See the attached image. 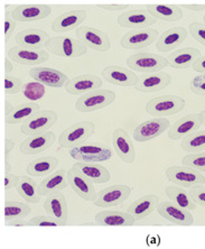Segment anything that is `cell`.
Returning <instances> with one entry per match:
<instances>
[{
    "mask_svg": "<svg viewBox=\"0 0 205 249\" xmlns=\"http://www.w3.org/2000/svg\"><path fill=\"white\" fill-rule=\"evenodd\" d=\"M96 131V124L89 120H83L71 124L62 131L58 137V145L62 148H74L83 145Z\"/></svg>",
    "mask_w": 205,
    "mask_h": 249,
    "instance_id": "obj_1",
    "label": "cell"
},
{
    "mask_svg": "<svg viewBox=\"0 0 205 249\" xmlns=\"http://www.w3.org/2000/svg\"><path fill=\"white\" fill-rule=\"evenodd\" d=\"M45 47L49 53L67 58L83 56L87 52V47L80 39L68 37V36L51 37L50 41L46 43Z\"/></svg>",
    "mask_w": 205,
    "mask_h": 249,
    "instance_id": "obj_2",
    "label": "cell"
},
{
    "mask_svg": "<svg viewBox=\"0 0 205 249\" xmlns=\"http://www.w3.org/2000/svg\"><path fill=\"white\" fill-rule=\"evenodd\" d=\"M185 108V100L174 94H165L153 98L146 104V111L151 116L162 117L173 116Z\"/></svg>",
    "mask_w": 205,
    "mask_h": 249,
    "instance_id": "obj_3",
    "label": "cell"
},
{
    "mask_svg": "<svg viewBox=\"0 0 205 249\" xmlns=\"http://www.w3.org/2000/svg\"><path fill=\"white\" fill-rule=\"evenodd\" d=\"M116 93L111 90L99 89L82 94L75 102L76 110L80 112H93L103 109L116 100Z\"/></svg>",
    "mask_w": 205,
    "mask_h": 249,
    "instance_id": "obj_4",
    "label": "cell"
},
{
    "mask_svg": "<svg viewBox=\"0 0 205 249\" xmlns=\"http://www.w3.org/2000/svg\"><path fill=\"white\" fill-rule=\"evenodd\" d=\"M127 64L130 70L148 74V73L160 72L168 67L167 58L158 55V54L141 52L134 54L127 58Z\"/></svg>",
    "mask_w": 205,
    "mask_h": 249,
    "instance_id": "obj_5",
    "label": "cell"
},
{
    "mask_svg": "<svg viewBox=\"0 0 205 249\" xmlns=\"http://www.w3.org/2000/svg\"><path fill=\"white\" fill-rule=\"evenodd\" d=\"M69 156L78 162H105L112 159L113 152L107 145H81L78 147L71 148Z\"/></svg>",
    "mask_w": 205,
    "mask_h": 249,
    "instance_id": "obj_6",
    "label": "cell"
},
{
    "mask_svg": "<svg viewBox=\"0 0 205 249\" xmlns=\"http://www.w3.org/2000/svg\"><path fill=\"white\" fill-rule=\"evenodd\" d=\"M57 119L58 116L54 110H39L20 124V131L26 136L49 131Z\"/></svg>",
    "mask_w": 205,
    "mask_h": 249,
    "instance_id": "obj_7",
    "label": "cell"
},
{
    "mask_svg": "<svg viewBox=\"0 0 205 249\" xmlns=\"http://www.w3.org/2000/svg\"><path fill=\"white\" fill-rule=\"evenodd\" d=\"M165 174L168 181L183 188H192L195 185H203L205 183V178L201 172L185 165L168 167Z\"/></svg>",
    "mask_w": 205,
    "mask_h": 249,
    "instance_id": "obj_8",
    "label": "cell"
},
{
    "mask_svg": "<svg viewBox=\"0 0 205 249\" xmlns=\"http://www.w3.org/2000/svg\"><path fill=\"white\" fill-rule=\"evenodd\" d=\"M76 37L86 47L98 52H108L111 47L109 36L104 32L90 26H80L76 29Z\"/></svg>",
    "mask_w": 205,
    "mask_h": 249,
    "instance_id": "obj_9",
    "label": "cell"
},
{
    "mask_svg": "<svg viewBox=\"0 0 205 249\" xmlns=\"http://www.w3.org/2000/svg\"><path fill=\"white\" fill-rule=\"evenodd\" d=\"M130 186L126 184H116L108 186L98 193L97 199L94 200V206L101 208L116 207L122 204L131 194Z\"/></svg>",
    "mask_w": 205,
    "mask_h": 249,
    "instance_id": "obj_10",
    "label": "cell"
},
{
    "mask_svg": "<svg viewBox=\"0 0 205 249\" xmlns=\"http://www.w3.org/2000/svg\"><path fill=\"white\" fill-rule=\"evenodd\" d=\"M171 127L170 120L162 117L147 120L135 128L134 138L139 142H145L160 136Z\"/></svg>",
    "mask_w": 205,
    "mask_h": 249,
    "instance_id": "obj_11",
    "label": "cell"
},
{
    "mask_svg": "<svg viewBox=\"0 0 205 249\" xmlns=\"http://www.w3.org/2000/svg\"><path fill=\"white\" fill-rule=\"evenodd\" d=\"M157 211L160 217L165 220L170 221L176 226H192L194 223V217L191 211L177 206L171 201H164L157 207Z\"/></svg>",
    "mask_w": 205,
    "mask_h": 249,
    "instance_id": "obj_12",
    "label": "cell"
},
{
    "mask_svg": "<svg viewBox=\"0 0 205 249\" xmlns=\"http://www.w3.org/2000/svg\"><path fill=\"white\" fill-rule=\"evenodd\" d=\"M158 31L154 28L133 29L126 33L121 38V46L126 50H139L147 47L156 41Z\"/></svg>",
    "mask_w": 205,
    "mask_h": 249,
    "instance_id": "obj_13",
    "label": "cell"
},
{
    "mask_svg": "<svg viewBox=\"0 0 205 249\" xmlns=\"http://www.w3.org/2000/svg\"><path fill=\"white\" fill-rule=\"evenodd\" d=\"M157 19L146 9H131L118 16L117 23L119 26L134 29H147L156 24Z\"/></svg>",
    "mask_w": 205,
    "mask_h": 249,
    "instance_id": "obj_14",
    "label": "cell"
},
{
    "mask_svg": "<svg viewBox=\"0 0 205 249\" xmlns=\"http://www.w3.org/2000/svg\"><path fill=\"white\" fill-rule=\"evenodd\" d=\"M203 124L202 116L201 113H193L188 115L183 118L178 119L174 124H171L170 130H168V138L171 141H179L194 131L199 130Z\"/></svg>",
    "mask_w": 205,
    "mask_h": 249,
    "instance_id": "obj_15",
    "label": "cell"
},
{
    "mask_svg": "<svg viewBox=\"0 0 205 249\" xmlns=\"http://www.w3.org/2000/svg\"><path fill=\"white\" fill-rule=\"evenodd\" d=\"M102 79L93 74H81L69 79L65 84V91L72 96H82L102 87Z\"/></svg>",
    "mask_w": 205,
    "mask_h": 249,
    "instance_id": "obj_16",
    "label": "cell"
},
{
    "mask_svg": "<svg viewBox=\"0 0 205 249\" xmlns=\"http://www.w3.org/2000/svg\"><path fill=\"white\" fill-rule=\"evenodd\" d=\"M68 181L73 191L84 201L94 202V200L97 199L98 192L93 186L94 183L87 180L85 177H83L81 173H79L73 167L68 171Z\"/></svg>",
    "mask_w": 205,
    "mask_h": 249,
    "instance_id": "obj_17",
    "label": "cell"
},
{
    "mask_svg": "<svg viewBox=\"0 0 205 249\" xmlns=\"http://www.w3.org/2000/svg\"><path fill=\"white\" fill-rule=\"evenodd\" d=\"M7 56L17 64L38 65L50 58V53L45 50L31 51L20 46H14L7 52Z\"/></svg>",
    "mask_w": 205,
    "mask_h": 249,
    "instance_id": "obj_18",
    "label": "cell"
},
{
    "mask_svg": "<svg viewBox=\"0 0 205 249\" xmlns=\"http://www.w3.org/2000/svg\"><path fill=\"white\" fill-rule=\"evenodd\" d=\"M102 78L108 83L118 87H135L138 83V75L133 70L117 67H107L102 71Z\"/></svg>",
    "mask_w": 205,
    "mask_h": 249,
    "instance_id": "obj_19",
    "label": "cell"
},
{
    "mask_svg": "<svg viewBox=\"0 0 205 249\" xmlns=\"http://www.w3.org/2000/svg\"><path fill=\"white\" fill-rule=\"evenodd\" d=\"M51 39L49 33L42 29H25L15 36L17 45L31 51H39Z\"/></svg>",
    "mask_w": 205,
    "mask_h": 249,
    "instance_id": "obj_20",
    "label": "cell"
},
{
    "mask_svg": "<svg viewBox=\"0 0 205 249\" xmlns=\"http://www.w3.org/2000/svg\"><path fill=\"white\" fill-rule=\"evenodd\" d=\"M55 139V135L50 130L32 135L21 142L19 149L25 155H36L49 149L54 144Z\"/></svg>",
    "mask_w": 205,
    "mask_h": 249,
    "instance_id": "obj_21",
    "label": "cell"
},
{
    "mask_svg": "<svg viewBox=\"0 0 205 249\" xmlns=\"http://www.w3.org/2000/svg\"><path fill=\"white\" fill-rule=\"evenodd\" d=\"M9 14L16 21L29 23L45 19L52 14V8L46 5H20Z\"/></svg>",
    "mask_w": 205,
    "mask_h": 249,
    "instance_id": "obj_22",
    "label": "cell"
},
{
    "mask_svg": "<svg viewBox=\"0 0 205 249\" xmlns=\"http://www.w3.org/2000/svg\"><path fill=\"white\" fill-rule=\"evenodd\" d=\"M171 78L166 72H155L142 74L138 80V83L135 86V89L139 92L154 93L166 88L171 83Z\"/></svg>",
    "mask_w": 205,
    "mask_h": 249,
    "instance_id": "obj_23",
    "label": "cell"
},
{
    "mask_svg": "<svg viewBox=\"0 0 205 249\" xmlns=\"http://www.w3.org/2000/svg\"><path fill=\"white\" fill-rule=\"evenodd\" d=\"M29 75L35 81L44 84V86L51 87V88H62L64 84H67L68 81V78L67 74L63 72L58 71L52 68H44L38 67L34 68L29 71Z\"/></svg>",
    "mask_w": 205,
    "mask_h": 249,
    "instance_id": "obj_24",
    "label": "cell"
},
{
    "mask_svg": "<svg viewBox=\"0 0 205 249\" xmlns=\"http://www.w3.org/2000/svg\"><path fill=\"white\" fill-rule=\"evenodd\" d=\"M113 148L119 156L120 160L128 164H131L135 160L136 153H135L134 142L128 133L122 128H118L112 134Z\"/></svg>",
    "mask_w": 205,
    "mask_h": 249,
    "instance_id": "obj_25",
    "label": "cell"
},
{
    "mask_svg": "<svg viewBox=\"0 0 205 249\" xmlns=\"http://www.w3.org/2000/svg\"><path fill=\"white\" fill-rule=\"evenodd\" d=\"M44 210L50 217L60 221L65 226L68 222V202L65 196L61 191L53 192L46 196L44 202Z\"/></svg>",
    "mask_w": 205,
    "mask_h": 249,
    "instance_id": "obj_26",
    "label": "cell"
},
{
    "mask_svg": "<svg viewBox=\"0 0 205 249\" xmlns=\"http://www.w3.org/2000/svg\"><path fill=\"white\" fill-rule=\"evenodd\" d=\"M87 14L85 10L78 9L64 13L56 17L52 24V29L55 33H67L80 27L84 20L86 19Z\"/></svg>",
    "mask_w": 205,
    "mask_h": 249,
    "instance_id": "obj_27",
    "label": "cell"
},
{
    "mask_svg": "<svg viewBox=\"0 0 205 249\" xmlns=\"http://www.w3.org/2000/svg\"><path fill=\"white\" fill-rule=\"evenodd\" d=\"M188 35V32L184 27H174L168 29L159 36L158 41L156 43V49L159 52L164 53L171 52L185 41Z\"/></svg>",
    "mask_w": 205,
    "mask_h": 249,
    "instance_id": "obj_28",
    "label": "cell"
},
{
    "mask_svg": "<svg viewBox=\"0 0 205 249\" xmlns=\"http://www.w3.org/2000/svg\"><path fill=\"white\" fill-rule=\"evenodd\" d=\"M75 171L81 173L87 180H90L96 184H102L107 183L111 178V174L107 170V167L99 165L97 163H87V162H76L72 166Z\"/></svg>",
    "mask_w": 205,
    "mask_h": 249,
    "instance_id": "obj_29",
    "label": "cell"
},
{
    "mask_svg": "<svg viewBox=\"0 0 205 249\" xmlns=\"http://www.w3.org/2000/svg\"><path fill=\"white\" fill-rule=\"evenodd\" d=\"M96 222L105 227H129L135 225L136 219L129 212L104 210L96 214Z\"/></svg>",
    "mask_w": 205,
    "mask_h": 249,
    "instance_id": "obj_30",
    "label": "cell"
},
{
    "mask_svg": "<svg viewBox=\"0 0 205 249\" xmlns=\"http://www.w3.org/2000/svg\"><path fill=\"white\" fill-rule=\"evenodd\" d=\"M201 57L200 50L195 47H185L174 51L167 56L168 65L173 69H188L193 67V64Z\"/></svg>",
    "mask_w": 205,
    "mask_h": 249,
    "instance_id": "obj_31",
    "label": "cell"
},
{
    "mask_svg": "<svg viewBox=\"0 0 205 249\" xmlns=\"http://www.w3.org/2000/svg\"><path fill=\"white\" fill-rule=\"evenodd\" d=\"M159 203L158 196L147 194V196H144L140 199L134 201L128 208L127 212H129L136 220H141V219L151 214L154 210H156Z\"/></svg>",
    "mask_w": 205,
    "mask_h": 249,
    "instance_id": "obj_32",
    "label": "cell"
},
{
    "mask_svg": "<svg viewBox=\"0 0 205 249\" xmlns=\"http://www.w3.org/2000/svg\"><path fill=\"white\" fill-rule=\"evenodd\" d=\"M68 185V172L58 170L47 177L41 184L38 185V192L42 196H47L53 192H60Z\"/></svg>",
    "mask_w": 205,
    "mask_h": 249,
    "instance_id": "obj_33",
    "label": "cell"
},
{
    "mask_svg": "<svg viewBox=\"0 0 205 249\" xmlns=\"http://www.w3.org/2000/svg\"><path fill=\"white\" fill-rule=\"evenodd\" d=\"M146 10L156 19L170 23L181 20L183 17L182 7L177 5H148L146 6Z\"/></svg>",
    "mask_w": 205,
    "mask_h": 249,
    "instance_id": "obj_34",
    "label": "cell"
},
{
    "mask_svg": "<svg viewBox=\"0 0 205 249\" xmlns=\"http://www.w3.org/2000/svg\"><path fill=\"white\" fill-rule=\"evenodd\" d=\"M58 165V160L53 156H44L28 164L27 173L31 177H49L54 173Z\"/></svg>",
    "mask_w": 205,
    "mask_h": 249,
    "instance_id": "obj_35",
    "label": "cell"
},
{
    "mask_svg": "<svg viewBox=\"0 0 205 249\" xmlns=\"http://www.w3.org/2000/svg\"><path fill=\"white\" fill-rule=\"evenodd\" d=\"M41 110V106L36 102H26V104L18 105L14 108V110L5 117V122L8 124H23L29 117Z\"/></svg>",
    "mask_w": 205,
    "mask_h": 249,
    "instance_id": "obj_36",
    "label": "cell"
},
{
    "mask_svg": "<svg viewBox=\"0 0 205 249\" xmlns=\"http://www.w3.org/2000/svg\"><path fill=\"white\" fill-rule=\"evenodd\" d=\"M165 193L170 197L171 202L176 203L177 206L186 209V210L194 211L196 209V203L189 196V192L179 185H171L165 189Z\"/></svg>",
    "mask_w": 205,
    "mask_h": 249,
    "instance_id": "obj_37",
    "label": "cell"
},
{
    "mask_svg": "<svg viewBox=\"0 0 205 249\" xmlns=\"http://www.w3.org/2000/svg\"><path fill=\"white\" fill-rule=\"evenodd\" d=\"M19 178V183L16 188L18 194L29 203H38L42 196L38 192V185L36 184V182L28 177Z\"/></svg>",
    "mask_w": 205,
    "mask_h": 249,
    "instance_id": "obj_38",
    "label": "cell"
},
{
    "mask_svg": "<svg viewBox=\"0 0 205 249\" xmlns=\"http://www.w3.org/2000/svg\"><path fill=\"white\" fill-rule=\"evenodd\" d=\"M181 147L183 151L192 153H201L205 151V130H196L182 139Z\"/></svg>",
    "mask_w": 205,
    "mask_h": 249,
    "instance_id": "obj_39",
    "label": "cell"
},
{
    "mask_svg": "<svg viewBox=\"0 0 205 249\" xmlns=\"http://www.w3.org/2000/svg\"><path fill=\"white\" fill-rule=\"evenodd\" d=\"M31 207L18 201H6L5 202V221L14 219H25L31 214Z\"/></svg>",
    "mask_w": 205,
    "mask_h": 249,
    "instance_id": "obj_40",
    "label": "cell"
},
{
    "mask_svg": "<svg viewBox=\"0 0 205 249\" xmlns=\"http://www.w3.org/2000/svg\"><path fill=\"white\" fill-rule=\"evenodd\" d=\"M21 94L31 102H35L41 100L44 97V94H45V87H44V84L37 81L27 82L21 88Z\"/></svg>",
    "mask_w": 205,
    "mask_h": 249,
    "instance_id": "obj_41",
    "label": "cell"
},
{
    "mask_svg": "<svg viewBox=\"0 0 205 249\" xmlns=\"http://www.w3.org/2000/svg\"><path fill=\"white\" fill-rule=\"evenodd\" d=\"M182 163L183 165L192 167L202 173V172H205V152L188 154L183 157Z\"/></svg>",
    "mask_w": 205,
    "mask_h": 249,
    "instance_id": "obj_42",
    "label": "cell"
},
{
    "mask_svg": "<svg viewBox=\"0 0 205 249\" xmlns=\"http://www.w3.org/2000/svg\"><path fill=\"white\" fill-rule=\"evenodd\" d=\"M3 83H5L6 94H16L18 92H20L21 88L24 86L19 78H17V76H13V75H5Z\"/></svg>",
    "mask_w": 205,
    "mask_h": 249,
    "instance_id": "obj_43",
    "label": "cell"
},
{
    "mask_svg": "<svg viewBox=\"0 0 205 249\" xmlns=\"http://www.w3.org/2000/svg\"><path fill=\"white\" fill-rule=\"evenodd\" d=\"M62 227L64 226L63 223L55 220L54 218L47 215H38V217H34L29 220V227Z\"/></svg>",
    "mask_w": 205,
    "mask_h": 249,
    "instance_id": "obj_44",
    "label": "cell"
},
{
    "mask_svg": "<svg viewBox=\"0 0 205 249\" xmlns=\"http://www.w3.org/2000/svg\"><path fill=\"white\" fill-rule=\"evenodd\" d=\"M189 33L200 44L205 46V25L201 24L199 21H194L189 25Z\"/></svg>",
    "mask_w": 205,
    "mask_h": 249,
    "instance_id": "obj_45",
    "label": "cell"
},
{
    "mask_svg": "<svg viewBox=\"0 0 205 249\" xmlns=\"http://www.w3.org/2000/svg\"><path fill=\"white\" fill-rule=\"evenodd\" d=\"M189 196H191L194 202L199 206L205 208V186L203 185H195L189 189Z\"/></svg>",
    "mask_w": 205,
    "mask_h": 249,
    "instance_id": "obj_46",
    "label": "cell"
},
{
    "mask_svg": "<svg viewBox=\"0 0 205 249\" xmlns=\"http://www.w3.org/2000/svg\"><path fill=\"white\" fill-rule=\"evenodd\" d=\"M17 26V21L12 17L9 13H5V21H3V29H5V43H8V41L12 37L13 33L15 32Z\"/></svg>",
    "mask_w": 205,
    "mask_h": 249,
    "instance_id": "obj_47",
    "label": "cell"
},
{
    "mask_svg": "<svg viewBox=\"0 0 205 249\" xmlns=\"http://www.w3.org/2000/svg\"><path fill=\"white\" fill-rule=\"evenodd\" d=\"M191 90L197 96H205V74L195 76L192 80Z\"/></svg>",
    "mask_w": 205,
    "mask_h": 249,
    "instance_id": "obj_48",
    "label": "cell"
},
{
    "mask_svg": "<svg viewBox=\"0 0 205 249\" xmlns=\"http://www.w3.org/2000/svg\"><path fill=\"white\" fill-rule=\"evenodd\" d=\"M19 177L12 173H5V178H3V183H5V191H9L14 188H17L18 183H19Z\"/></svg>",
    "mask_w": 205,
    "mask_h": 249,
    "instance_id": "obj_49",
    "label": "cell"
},
{
    "mask_svg": "<svg viewBox=\"0 0 205 249\" xmlns=\"http://www.w3.org/2000/svg\"><path fill=\"white\" fill-rule=\"evenodd\" d=\"M192 68L195 72H199L201 74H205V55L201 56L199 60L193 64Z\"/></svg>",
    "mask_w": 205,
    "mask_h": 249,
    "instance_id": "obj_50",
    "label": "cell"
},
{
    "mask_svg": "<svg viewBox=\"0 0 205 249\" xmlns=\"http://www.w3.org/2000/svg\"><path fill=\"white\" fill-rule=\"evenodd\" d=\"M100 9L108 10V12H120V10H123L128 8V5H98Z\"/></svg>",
    "mask_w": 205,
    "mask_h": 249,
    "instance_id": "obj_51",
    "label": "cell"
},
{
    "mask_svg": "<svg viewBox=\"0 0 205 249\" xmlns=\"http://www.w3.org/2000/svg\"><path fill=\"white\" fill-rule=\"evenodd\" d=\"M7 227H29V221H25V219H14V220L5 221Z\"/></svg>",
    "mask_w": 205,
    "mask_h": 249,
    "instance_id": "obj_52",
    "label": "cell"
},
{
    "mask_svg": "<svg viewBox=\"0 0 205 249\" xmlns=\"http://www.w3.org/2000/svg\"><path fill=\"white\" fill-rule=\"evenodd\" d=\"M15 146H16V142H15L13 139H10V138L5 139V159H8L9 153L13 152Z\"/></svg>",
    "mask_w": 205,
    "mask_h": 249,
    "instance_id": "obj_53",
    "label": "cell"
},
{
    "mask_svg": "<svg viewBox=\"0 0 205 249\" xmlns=\"http://www.w3.org/2000/svg\"><path fill=\"white\" fill-rule=\"evenodd\" d=\"M14 62L8 56L5 57V74L8 75L10 72L14 71Z\"/></svg>",
    "mask_w": 205,
    "mask_h": 249,
    "instance_id": "obj_54",
    "label": "cell"
},
{
    "mask_svg": "<svg viewBox=\"0 0 205 249\" xmlns=\"http://www.w3.org/2000/svg\"><path fill=\"white\" fill-rule=\"evenodd\" d=\"M182 8H186L192 12H202L205 10V5H182Z\"/></svg>",
    "mask_w": 205,
    "mask_h": 249,
    "instance_id": "obj_55",
    "label": "cell"
},
{
    "mask_svg": "<svg viewBox=\"0 0 205 249\" xmlns=\"http://www.w3.org/2000/svg\"><path fill=\"white\" fill-rule=\"evenodd\" d=\"M14 108H15L14 106H13L12 104H10L9 101L6 100V101H5V117L8 116L9 113L14 110Z\"/></svg>",
    "mask_w": 205,
    "mask_h": 249,
    "instance_id": "obj_56",
    "label": "cell"
},
{
    "mask_svg": "<svg viewBox=\"0 0 205 249\" xmlns=\"http://www.w3.org/2000/svg\"><path fill=\"white\" fill-rule=\"evenodd\" d=\"M10 170H12V166L8 162V159H5V173H10Z\"/></svg>",
    "mask_w": 205,
    "mask_h": 249,
    "instance_id": "obj_57",
    "label": "cell"
},
{
    "mask_svg": "<svg viewBox=\"0 0 205 249\" xmlns=\"http://www.w3.org/2000/svg\"><path fill=\"white\" fill-rule=\"evenodd\" d=\"M201 116H202V120H203V126H205V110L201 112Z\"/></svg>",
    "mask_w": 205,
    "mask_h": 249,
    "instance_id": "obj_58",
    "label": "cell"
},
{
    "mask_svg": "<svg viewBox=\"0 0 205 249\" xmlns=\"http://www.w3.org/2000/svg\"><path fill=\"white\" fill-rule=\"evenodd\" d=\"M203 21H204V25H205V15H204V17H203Z\"/></svg>",
    "mask_w": 205,
    "mask_h": 249,
    "instance_id": "obj_59",
    "label": "cell"
}]
</instances>
